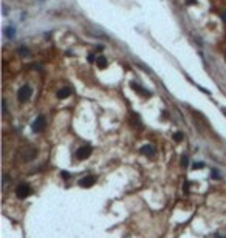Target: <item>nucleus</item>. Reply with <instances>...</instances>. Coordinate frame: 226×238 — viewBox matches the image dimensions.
<instances>
[{
	"instance_id": "aec40b11",
	"label": "nucleus",
	"mask_w": 226,
	"mask_h": 238,
	"mask_svg": "<svg viewBox=\"0 0 226 238\" xmlns=\"http://www.w3.org/2000/svg\"><path fill=\"white\" fill-rule=\"evenodd\" d=\"M212 176H214V178H218V173L215 172V170H212Z\"/></svg>"
},
{
	"instance_id": "b1692460",
	"label": "nucleus",
	"mask_w": 226,
	"mask_h": 238,
	"mask_svg": "<svg viewBox=\"0 0 226 238\" xmlns=\"http://www.w3.org/2000/svg\"><path fill=\"white\" fill-rule=\"evenodd\" d=\"M225 57H226V53H225Z\"/></svg>"
},
{
	"instance_id": "f257e3e1",
	"label": "nucleus",
	"mask_w": 226,
	"mask_h": 238,
	"mask_svg": "<svg viewBox=\"0 0 226 238\" xmlns=\"http://www.w3.org/2000/svg\"><path fill=\"white\" fill-rule=\"evenodd\" d=\"M31 193H33L31 187H30L28 184H25V183L19 184V186L16 187V195H17V198H20V199L28 198V196L31 195Z\"/></svg>"
},
{
	"instance_id": "2eb2a0df",
	"label": "nucleus",
	"mask_w": 226,
	"mask_h": 238,
	"mask_svg": "<svg viewBox=\"0 0 226 238\" xmlns=\"http://www.w3.org/2000/svg\"><path fill=\"white\" fill-rule=\"evenodd\" d=\"M62 176H64L65 179H68V178H70V173H68V172H62Z\"/></svg>"
},
{
	"instance_id": "20e7f679",
	"label": "nucleus",
	"mask_w": 226,
	"mask_h": 238,
	"mask_svg": "<svg viewBox=\"0 0 226 238\" xmlns=\"http://www.w3.org/2000/svg\"><path fill=\"white\" fill-rule=\"evenodd\" d=\"M45 125H47V121H45V118H44V116H39V118L33 122L31 128H33L34 133H39V131H42L45 128Z\"/></svg>"
},
{
	"instance_id": "4468645a",
	"label": "nucleus",
	"mask_w": 226,
	"mask_h": 238,
	"mask_svg": "<svg viewBox=\"0 0 226 238\" xmlns=\"http://www.w3.org/2000/svg\"><path fill=\"white\" fill-rule=\"evenodd\" d=\"M201 167H205V162H195L194 164V169L197 170V169H201Z\"/></svg>"
},
{
	"instance_id": "f03ea898",
	"label": "nucleus",
	"mask_w": 226,
	"mask_h": 238,
	"mask_svg": "<svg viewBox=\"0 0 226 238\" xmlns=\"http://www.w3.org/2000/svg\"><path fill=\"white\" fill-rule=\"evenodd\" d=\"M31 94H33V88L30 85H23L20 90H19V93H17V99H19V102H26L31 97Z\"/></svg>"
},
{
	"instance_id": "7ed1b4c3",
	"label": "nucleus",
	"mask_w": 226,
	"mask_h": 238,
	"mask_svg": "<svg viewBox=\"0 0 226 238\" xmlns=\"http://www.w3.org/2000/svg\"><path fill=\"white\" fill-rule=\"evenodd\" d=\"M91 152H93V147L91 145H82L76 150L74 156L78 158V159H85V158H89L91 155Z\"/></svg>"
},
{
	"instance_id": "dca6fc26",
	"label": "nucleus",
	"mask_w": 226,
	"mask_h": 238,
	"mask_svg": "<svg viewBox=\"0 0 226 238\" xmlns=\"http://www.w3.org/2000/svg\"><path fill=\"white\" fill-rule=\"evenodd\" d=\"M6 111H8V108H6V101L3 99V113H6Z\"/></svg>"
},
{
	"instance_id": "6e6552de",
	"label": "nucleus",
	"mask_w": 226,
	"mask_h": 238,
	"mask_svg": "<svg viewBox=\"0 0 226 238\" xmlns=\"http://www.w3.org/2000/svg\"><path fill=\"white\" fill-rule=\"evenodd\" d=\"M130 85H132V88L133 90H136V91H139V93H143V96H146V97H147V96H150V91H147V90H144L143 88V87H141V85H138V84H135V82H132V84H130Z\"/></svg>"
},
{
	"instance_id": "0eeeda50",
	"label": "nucleus",
	"mask_w": 226,
	"mask_h": 238,
	"mask_svg": "<svg viewBox=\"0 0 226 238\" xmlns=\"http://www.w3.org/2000/svg\"><path fill=\"white\" fill-rule=\"evenodd\" d=\"M141 153H143V155H146V156H154V155H155V149H154V147H152V145H143V147H141Z\"/></svg>"
},
{
	"instance_id": "6ab92c4d",
	"label": "nucleus",
	"mask_w": 226,
	"mask_h": 238,
	"mask_svg": "<svg viewBox=\"0 0 226 238\" xmlns=\"http://www.w3.org/2000/svg\"><path fill=\"white\" fill-rule=\"evenodd\" d=\"M102 50H104V47H102V45H98V47H96V51H102Z\"/></svg>"
},
{
	"instance_id": "9b49d317",
	"label": "nucleus",
	"mask_w": 226,
	"mask_h": 238,
	"mask_svg": "<svg viewBox=\"0 0 226 238\" xmlns=\"http://www.w3.org/2000/svg\"><path fill=\"white\" fill-rule=\"evenodd\" d=\"M183 138H184V135L181 133V131H177V133L174 135V141H177V142H180V141H183Z\"/></svg>"
},
{
	"instance_id": "f8f14e48",
	"label": "nucleus",
	"mask_w": 226,
	"mask_h": 238,
	"mask_svg": "<svg viewBox=\"0 0 226 238\" xmlns=\"http://www.w3.org/2000/svg\"><path fill=\"white\" fill-rule=\"evenodd\" d=\"M187 164H189V158H187V155H183L181 156V167H187Z\"/></svg>"
},
{
	"instance_id": "a211bd4d",
	"label": "nucleus",
	"mask_w": 226,
	"mask_h": 238,
	"mask_svg": "<svg viewBox=\"0 0 226 238\" xmlns=\"http://www.w3.org/2000/svg\"><path fill=\"white\" fill-rule=\"evenodd\" d=\"M187 5H194V3H197V0H186Z\"/></svg>"
},
{
	"instance_id": "9d476101",
	"label": "nucleus",
	"mask_w": 226,
	"mask_h": 238,
	"mask_svg": "<svg viewBox=\"0 0 226 238\" xmlns=\"http://www.w3.org/2000/svg\"><path fill=\"white\" fill-rule=\"evenodd\" d=\"M96 65L99 68H105L107 67V59L104 57V56H99V57L96 59Z\"/></svg>"
},
{
	"instance_id": "39448f33",
	"label": "nucleus",
	"mask_w": 226,
	"mask_h": 238,
	"mask_svg": "<svg viewBox=\"0 0 226 238\" xmlns=\"http://www.w3.org/2000/svg\"><path fill=\"white\" fill-rule=\"evenodd\" d=\"M95 183H96V178L90 175V176H84V178L79 181V186L84 187V189H87V187H91Z\"/></svg>"
},
{
	"instance_id": "412c9836",
	"label": "nucleus",
	"mask_w": 226,
	"mask_h": 238,
	"mask_svg": "<svg viewBox=\"0 0 226 238\" xmlns=\"http://www.w3.org/2000/svg\"><path fill=\"white\" fill-rule=\"evenodd\" d=\"M221 19H223V22L226 23V13H223V14H221Z\"/></svg>"
},
{
	"instance_id": "4be33fe9",
	"label": "nucleus",
	"mask_w": 226,
	"mask_h": 238,
	"mask_svg": "<svg viewBox=\"0 0 226 238\" xmlns=\"http://www.w3.org/2000/svg\"><path fill=\"white\" fill-rule=\"evenodd\" d=\"M214 238H225V237H221L220 233H215V235H214Z\"/></svg>"
},
{
	"instance_id": "1a4fd4ad",
	"label": "nucleus",
	"mask_w": 226,
	"mask_h": 238,
	"mask_svg": "<svg viewBox=\"0 0 226 238\" xmlns=\"http://www.w3.org/2000/svg\"><path fill=\"white\" fill-rule=\"evenodd\" d=\"M5 36L8 37V39H13V37L16 36V28H14V26H8V28H5Z\"/></svg>"
},
{
	"instance_id": "423d86ee",
	"label": "nucleus",
	"mask_w": 226,
	"mask_h": 238,
	"mask_svg": "<svg viewBox=\"0 0 226 238\" xmlns=\"http://www.w3.org/2000/svg\"><path fill=\"white\" fill-rule=\"evenodd\" d=\"M71 93H73V90L70 88V87H65V88H62V90H59V91H57V97H59V99H67Z\"/></svg>"
},
{
	"instance_id": "ddd939ff",
	"label": "nucleus",
	"mask_w": 226,
	"mask_h": 238,
	"mask_svg": "<svg viewBox=\"0 0 226 238\" xmlns=\"http://www.w3.org/2000/svg\"><path fill=\"white\" fill-rule=\"evenodd\" d=\"M19 54H20V56H26V54H30V50H28V48H25V47H22V48H19Z\"/></svg>"
},
{
	"instance_id": "f3484780",
	"label": "nucleus",
	"mask_w": 226,
	"mask_h": 238,
	"mask_svg": "<svg viewBox=\"0 0 226 238\" xmlns=\"http://www.w3.org/2000/svg\"><path fill=\"white\" fill-rule=\"evenodd\" d=\"M89 62H95V54H89Z\"/></svg>"
},
{
	"instance_id": "5701e85b",
	"label": "nucleus",
	"mask_w": 226,
	"mask_h": 238,
	"mask_svg": "<svg viewBox=\"0 0 226 238\" xmlns=\"http://www.w3.org/2000/svg\"><path fill=\"white\" fill-rule=\"evenodd\" d=\"M221 111H223V113H225V115H226V108H221Z\"/></svg>"
}]
</instances>
